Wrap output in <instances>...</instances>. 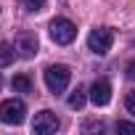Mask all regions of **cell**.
I'll use <instances>...</instances> for the list:
<instances>
[{
    "label": "cell",
    "mask_w": 135,
    "mask_h": 135,
    "mask_svg": "<svg viewBox=\"0 0 135 135\" xmlns=\"http://www.w3.org/2000/svg\"><path fill=\"white\" fill-rule=\"evenodd\" d=\"M0 85H3V80H0Z\"/></svg>",
    "instance_id": "9a60e30c"
},
{
    "label": "cell",
    "mask_w": 135,
    "mask_h": 135,
    "mask_svg": "<svg viewBox=\"0 0 135 135\" xmlns=\"http://www.w3.org/2000/svg\"><path fill=\"white\" fill-rule=\"evenodd\" d=\"M69 80H72V72H69V66H64V64H53V66L45 69V85H48L50 93H64Z\"/></svg>",
    "instance_id": "6da1fadb"
},
{
    "label": "cell",
    "mask_w": 135,
    "mask_h": 135,
    "mask_svg": "<svg viewBox=\"0 0 135 135\" xmlns=\"http://www.w3.org/2000/svg\"><path fill=\"white\" fill-rule=\"evenodd\" d=\"M13 48L19 50V56H21V58H32V56L37 53V37H35V35H29V32H21V35H16Z\"/></svg>",
    "instance_id": "8992f818"
},
{
    "label": "cell",
    "mask_w": 135,
    "mask_h": 135,
    "mask_svg": "<svg viewBox=\"0 0 135 135\" xmlns=\"http://www.w3.org/2000/svg\"><path fill=\"white\" fill-rule=\"evenodd\" d=\"M111 42H114V32L109 27H98L88 35V48L95 53V56H106L111 50Z\"/></svg>",
    "instance_id": "277c9868"
},
{
    "label": "cell",
    "mask_w": 135,
    "mask_h": 135,
    "mask_svg": "<svg viewBox=\"0 0 135 135\" xmlns=\"http://www.w3.org/2000/svg\"><path fill=\"white\" fill-rule=\"evenodd\" d=\"M11 88H13L16 93H32V80H29L27 74H16L13 82H11Z\"/></svg>",
    "instance_id": "ba28073f"
},
{
    "label": "cell",
    "mask_w": 135,
    "mask_h": 135,
    "mask_svg": "<svg viewBox=\"0 0 135 135\" xmlns=\"http://www.w3.org/2000/svg\"><path fill=\"white\" fill-rule=\"evenodd\" d=\"M61 127V122H58V117L53 114V111H40V114H35V119H32V130L35 132H40V135H48V132H56Z\"/></svg>",
    "instance_id": "5b68a950"
},
{
    "label": "cell",
    "mask_w": 135,
    "mask_h": 135,
    "mask_svg": "<svg viewBox=\"0 0 135 135\" xmlns=\"http://www.w3.org/2000/svg\"><path fill=\"white\" fill-rule=\"evenodd\" d=\"M90 101H93L95 106H106V103L111 101V85H109L106 80H95V82L90 85Z\"/></svg>",
    "instance_id": "52a82bcc"
},
{
    "label": "cell",
    "mask_w": 135,
    "mask_h": 135,
    "mask_svg": "<svg viewBox=\"0 0 135 135\" xmlns=\"http://www.w3.org/2000/svg\"><path fill=\"white\" fill-rule=\"evenodd\" d=\"M66 103H69V109H77V111H80V109L85 106V93H82V90L77 88V90H74V93L69 95V101H66Z\"/></svg>",
    "instance_id": "30bf717a"
},
{
    "label": "cell",
    "mask_w": 135,
    "mask_h": 135,
    "mask_svg": "<svg viewBox=\"0 0 135 135\" xmlns=\"http://www.w3.org/2000/svg\"><path fill=\"white\" fill-rule=\"evenodd\" d=\"M27 119V106L24 101L19 98H8L0 103V122H6V124H21Z\"/></svg>",
    "instance_id": "3957f363"
},
{
    "label": "cell",
    "mask_w": 135,
    "mask_h": 135,
    "mask_svg": "<svg viewBox=\"0 0 135 135\" xmlns=\"http://www.w3.org/2000/svg\"><path fill=\"white\" fill-rule=\"evenodd\" d=\"M114 127H117V132H127V135H135V124H132V122H117Z\"/></svg>",
    "instance_id": "7c38bea8"
},
{
    "label": "cell",
    "mask_w": 135,
    "mask_h": 135,
    "mask_svg": "<svg viewBox=\"0 0 135 135\" xmlns=\"http://www.w3.org/2000/svg\"><path fill=\"white\" fill-rule=\"evenodd\" d=\"M16 48L13 45H8V42H0V66H8V64H13V53Z\"/></svg>",
    "instance_id": "9c48e42d"
},
{
    "label": "cell",
    "mask_w": 135,
    "mask_h": 135,
    "mask_svg": "<svg viewBox=\"0 0 135 135\" xmlns=\"http://www.w3.org/2000/svg\"><path fill=\"white\" fill-rule=\"evenodd\" d=\"M48 29H50V37H53L56 45H69V42L77 37V27H74L69 19H64V16L53 19Z\"/></svg>",
    "instance_id": "7a4b0ae2"
},
{
    "label": "cell",
    "mask_w": 135,
    "mask_h": 135,
    "mask_svg": "<svg viewBox=\"0 0 135 135\" xmlns=\"http://www.w3.org/2000/svg\"><path fill=\"white\" fill-rule=\"evenodd\" d=\"M24 8H27L29 13H37V11L45 8V0H24Z\"/></svg>",
    "instance_id": "8fae6325"
},
{
    "label": "cell",
    "mask_w": 135,
    "mask_h": 135,
    "mask_svg": "<svg viewBox=\"0 0 135 135\" xmlns=\"http://www.w3.org/2000/svg\"><path fill=\"white\" fill-rule=\"evenodd\" d=\"M124 106H127V111H130V114L135 117V90H132V93L127 95V101H124Z\"/></svg>",
    "instance_id": "4fadbf2b"
},
{
    "label": "cell",
    "mask_w": 135,
    "mask_h": 135,
    "mask_svg": "<svg viewBox=\"0 0 135 135\" xmlns=\"http://www.w3.org/2000/svg\"><path fill=\"white\" fill-rule=\"evenodd\" d=\"M127 80H132V82H135V61H130V64H127Z\"/></svg>",
    "instance_id": "5bb4252c"
}]
</instances>
